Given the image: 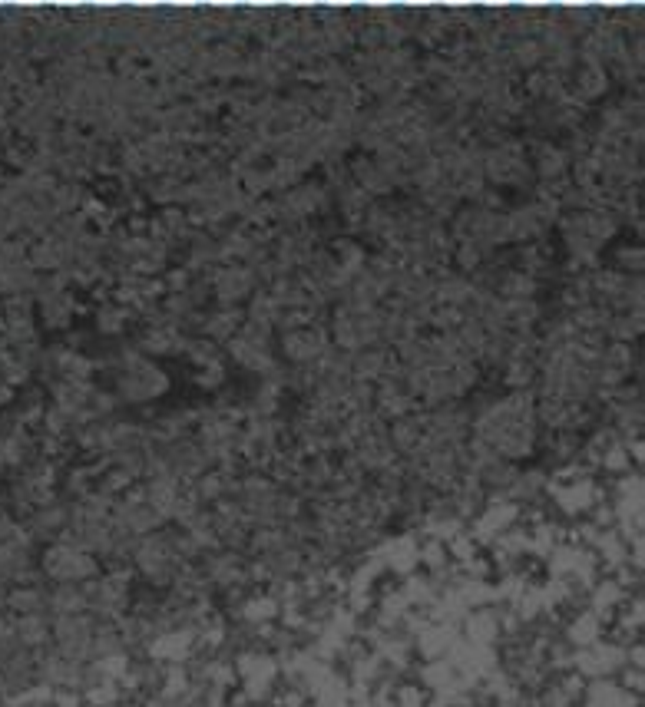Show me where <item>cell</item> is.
<instances>
[{
    "mask_svg": "<svg viewBox=\"0 0 645 707\" xmlns=\"http://www.w3.org/2000/svg\"><path fill=\"white\" fill-rule=\"evenodd\" d=\"M470 440H477L483 450L507 463L530 456L540 443L536 397L530 390H510V394L497 397L470 420Z\"/></svg>",
    "mask_w": 645,
    "mask_h": 707,
    "instance_id": "obj_1",
    "label": "cell"
},
{
    "mask_svg": "<svg viewBox=\"0 0 645 707\" xmlns=\"http://www.w3.org/2000/svg\"><path fill=\"white\" fill-rule=\"evenodd\" d=\"M282 354L288 367H315L328 354V337L315 324H295L282 337Z\"/></svg>",
    "mask_w": 645,
    "mask_h": 707,
    "instance_id": "obj_4",
    "label": "cell"
},
{
    "mask_svg": "<svg viewBox=\"0 0 645 707\" xmlns=\"http://www.w3.org/2000/svg\"><path fill=\"white\" fill-rule=\"evenodd\" d=\"M169 390V377L159 367L153 357L146 354H129L116 367V384H113V397L116 404H129V407H146L159 400Z\"/></svg>",
    "mask_w": 645,
    "mask_h": 707,
    "instance_id": "obj_2",
    "label": "cell"
},
{
    "mask_svg": "<svg viewBox=\"0 0 645 707\" xmlns=\"http://www.w3.org/2000/svg\"><path fill=\"white\" fill-rule=\"evenodd\" d=\"M40 575L53 585H86L100 575V559L70 539H53L40 556Z\"/></svg>",
    "mask_w": 645,
    "mask_h": 707,
    "instance_id": "obj_3",
    "label": "cell"
}]
</instances>
